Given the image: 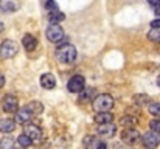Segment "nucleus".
I'll return each mask as SVG.
<instances>
[{"mask_svg": "<svg viewBox=\"0 0 160 149\" xmlns=\"http://www.w3.org/2000/svg\"><path fill=\"white\" fill-rule=\"evenodd\" d=\"M84 86H86V79H84V76H81V75L72 76V78L68 79V82H67V89H68V92H72V93H79V92L84 89Z\"/></svg>", "mask_w": 160, "mask_h": 149, "instance_id": "6", "label": "nucleus"}, {"mask_svg": "<svg viewBox=\"0 0 160 149\" xmlns=\"http://www.w3.org/2000/svg\"><path fill=\"white\" fill-rule=\"evenodd\" d=\"M17 50L19 45L16 41L12 39H5L2 44H0V59H11L17 54Z\"/></svg>", "mask_w": 160, "mask_h": 149, "instance_id": "3", "label": "nucleus"}, {"mask_svg": "<svg viewBox=\"0 0 160 149\" xmlns=\"http://www.w3.org/2000/svg\"><path fill=\"white\" fill-rule=\"evenodd\" d=\"M149 127H151L152 131H157V132H160V117H156V118L149 123Z\"/></svg>", "mask_w": 160, "mask_h": 149, "instance_id": "27", "label": "nucleus"}, {"mask_svg": "<svg viewBox=\"0 0 160 149\" xmlns=\"http://www.w3.org/2000/svg\"><path fill=\"white\" fill-rule=\"evenodd\" d=\"M148 3L152 6V8H156V6H160V0H148Z\"/></svg>", "mask_w": 160, "mask_h": 149, "instance_id": "30", "label": "nucleus"}, {"mask_svg": "<svg viewBox=\"0 0 160 149\" xmlns=\"http://www.w3.org/2000/svg\"><path fill=\"white\" fill-rule=\"evenodd\" d=\"M151 27H154V28H160V17L154 19V20L151 22Z\"/></svg>", "mask_w": 160, "mask_h": 149, "instance_id": "29", "label": "nucleus"}, {"mask_svg": "<svg viewBox=\"0 0 160 149\" xmlns=\"http://www.w3.org/2000/svg\"><path fill=\"white\" fill-rule=\"evenodd\" d=\"M154 12H156L157 17H160V6H156V8H154Z\"/></svg>", "mask_w": 160, "mask_h": 149, "instance_id": "32", "label": "nucleus"}, {"mask_svg": "<svg viewBox=\"0 0 160 149\" xmlns=\"http://www.w3.org/2000/svg\"><path fill=\"white\" fill-rule=\"evenodd\" d=\"M16 118H14V121H16V124H27L28 121H31V118H33V113L27 109V107H23V109H17L16 112Z\"/></svg>", "mask_w": 160, "mask_h": 149, "instance_id": "12", "label": "nucleus"}, {"mask_svg": "<svg viewBox=\"0 0 160 149\" xmlns=\"http://www.w3.org/2000/svg\"><path fill=\"white\" fill-rule=\"evenodd\" d=\"M64 19H65V16H64L62 11H59V8H58V9H52V11L48 12V22H50V23H59V22H62Z\"/></svg>", "mask_w": 160, "mask_h": 149, "instance_id": "19", "label": "nucleus"}, {"mask_svg": "<svg viewBox=\"0 0 160 149\" xmlns=\"http://www.w3.org/2000/svg\"><path fill=\"white\" fill-rule=\"evenodd\" d=\"M82 145L89 149H106L107 145L104 142H101L100 138L93 137V135H87L84 140H82Z\"/></svg>", "mask_w": 160, "mask_h": 149, "instance_id": "11", "label": "nucleus"}, {"mask_svg": "<svg viewBox=\"0 0 160 149\" xmlns=\"http://www.w3.org/2000/svg\"><path fill=\"white\" fill-rule=\"evenodd\" d=\"M79 93H81V95H79V101H81V102L92 101V99L98 95V93H97V89H93V87H87V86H84V89H82Z\"/></svg>", "mask_w": 160, "mask_h": 149, "instance_id": "13", "label": "nucleus"}, {"mask_svg": "<svg viewBox=\"0 0 160 149\" xmlns=\"http://www.w3.org/2000/svg\"><path fill=\"white\" fill-rule=\"evenodd\" d=\"M113 121V115L110 110H106V112H98L95 115V123L97 124H103V123H110Z\"/></svg>", "mask_w": 160, "mask_h": 149, "instance_id": "17", "label": "nucleus"}, {"mask_svg": "<svg viewBox=\"0 0 160 149\" xmlns=\"http://www.w3.org/2000/svg\"><path fill=\"white\" fill-rule=\"evenodd\" d=\"M120 124L126 129V127H135L137 126V118L132 115H124L120 118Z\"/></svg>", "mask_w": 160, "mask_h": 149, "instance_id": "21", "label": "nucleus"}, {"mask_svg": "<svg viewBox=\"0 0 160 149\" xmlns=\"http://www.w3.org/2000/svg\"><path fill=\"white\" fill-rule=\"evenodd\" d=\"M25 107H27L33 115H39V113L44 112V106H42V102H39V101H31V102H28Z\"/></svg>", "mask_w": 160, "mask_h": 149, "instance_id": "20", "label": "nucleus"}, {"mask_svg": "<svg viewBox=\"0 0 160 149\" xmlns=\"http://www.w3.org/2000/svg\"><path fill=\"white\" fill-rule=\"evenodd\" d=\"M0 9L3 12H14L17 9L16 0H0Z\"/></svg>", "mask_w": 160, "mask_h": 149, "instance_id": "18", "label": "nucleus"}, {"mask_svg": "<svg viewBox=\"0 0 160 149\" xmlns=\"http://www.w3.org/2000/svg\"><path fill=\"white\" fill-rule=\"evenodd\" d=\"M92 106L95 112H106V110H112L113 107V98L109 93H100L92 99Z\"/></svg>", "mask_w": 160, "mask_h": 149, "instance_id": "2", "label": "nucleus"}, {"mask_svg": "<svg viewBox=\"0 0 160 149\" xmlns=\"http://www.w3.org/2000/svg\"><path fill=\"white\" fill-rule=\"evenodd\" d=\"M2 109L6 113H14L19 109V99L16 98L14 95H9V93L5 95L3 99H2Z\"/></svg>", "mask_w": 160, "mask_h": 149, "instance_id": "8", "label": "nucleus"}, {"mask_svg": "<svg viewBox=\"0 0 160 149\" xmlns=\"http://www.w3.org/2000/svg\"><path fill=\"white\" fill-rule=\"evenodd\" d=\"M157 84H159V87H160V76L157 78Z\"/></svg>", "mask_w": 160, "mask_h": 149, "instance_id": "33", "label": "nucleus"}, {"mask_svg": "<svg viewBox=\"0 0 160 149\" xmlns=\"http://www.w3.org/2000/svg\"><path fill=\"white\" fill-rule=\"evenodd\" d=\"M149 113L152 117H160V101H156V102L149 104Z\"/></svg>", "mask_w": 160, "mask_h": 149, "instance_id": "26", "label": "nucleus"}, {"mask_svg": "<svg viewBox=\"0 0 160 149\" xmlns=\"http://www.w3.org/2000/svg\"><path fill=\"white\" fill-rule=\"evenodd\" d=\"M45 36L47 39L52 42V44H59L64 41L65 34H64V30L59 23H50V27L45 30Z\"/></svg>", "mask_w": 160, "mask_h": 149, "instance_id": "4", "label": "nucleus"}, {"mask_svg": "<svg viewBox=\"0 0 160 149\" xmlns=\"http://www.w3.org/2000/svg\"><path fill=\"white\" fill-rule=\"evenodd\" d=\"M140 140L143 142V145H145L146 148H157L160 145V132L151 129L149 132H146L145 135H142Z\"/></svg>", "mask_w": 160, "mask_h": 149, "instance_id": "7", "label": "nucleus"}, {"mask_svg": "<svg viewBox=\"0 0 160 149\" xmlns=\"http://www.w3.org/2000/svg\"><path fill=\"white\" fill-rule=\"evenodd\" d=\"M41 86L45 89V90H52L56 87V79L52 73H44L41 76Z\"/></svg>", "mask_w": 160, "mask_h": 149, "instance_id": "14", "label": "nucleus"}, {"mask_svg": "<svg viewBox=\"0 0 160 149\" xmlns=\"http://www.w3.org/2000/svg\"><path fill=\"white\" fill-rule=\"evenodd\" d=\"M134 102L137 104V106H140V107H145L146 104H149L151 101H149V97L146 95V93H137V95H134Z\"/></svg>", "mask_w": 160, "mask_h": 149, "instance_id": "22", "label": "nucleus"}, {"mask_svg": "<svg viewBox=\"0 0 160 149\" xmlns=\"http://www.w3.org/2000/svg\"><path fill=\"white\" fill-rule=\"evenodd\" d=\"M148 39H149L151 42L160 44V28H154V27H151V30L148 31Z\"/></svg>", "mask_w": 160, "mask_h": 149, "instance_id": "24", "label": "nucleus"}, {"mask_svg": "<svg viewBox=\"0 0 160 149\" xmlns=\"http://www.w3.org/2000/svg\"><path fill=\"white\" fill-rule=\"evenodd\" d=\"M3 86H5V76H3V75H0V89H2Z\"/></svg>", "mask_w": 160, "mask_h": 149, "instance_id": "31", "label": "nucleus"}, {"mask_svg": "<svg viewBox=\"0 0 160 149\" xmlns=\"http://www.w3.org/2000/svg\"><path fill=\"white\" fill-rule=\"evenodd\" d=\"M45 6H47V9H48V11H52V9H58V5H56V0H47V3H45Z\"/></svg>", "mask_w": 160, "mask_h": 149, "instance_id": "28", "label": "nucleus"}, {"mask_svg": "<svg viewBox=\"0 0 160 149\" xmlns=\"http://www.w3.org/2000/svg\"><path fill=\"white\" fill-rule=\"evenodd\" d=\"M14 146V140L11 137H3L0 140V148L2 149H11Z\"/></svg>", "mask_w": 160, "mask_h": 149, "instance_id": "25", "label": "nucleus"}, {"mask_svg": "<svg viewBox=\"0 0 160 149\" xmlns=\"http://www.w3.org/2000/svg\"><path fill=\"white\" fill-rule=\"evenodd\" d=\"M140 138H142V135H140V132H138L135 127H126V129L121 132V142L126 143V145H131V146H132V145L138 143Z\"/></svg>", "mask_w": 160, "mask_h": 149, "instance_id": "5", "label": "nucleus"}, {"mask_svg": "<svg viewBox=\"0 0 160 149\" xmlns=\"http://www.w3.org/2000/svg\"><path fill=\"white\" fill-rule=\"evenodd\" d=\"M14 129H16V121L12 118H3V120H0V132L11 134Z\"/></svg>", "mask_w": 160, "mask_h": 149, "instance_id": "16", "label": "nucleus"}, {"mask_svg": "<svg viewBox=\"0 0 160 149\" xmlns=\"http://www.w3.org/2000/svg\"><path fill=\"white\" fill-rule=\"evenodd\" d=\"M97 132H98V135H101L104 138H110L117 134V126L112 124V121L110 123H103V124H98Z\"/></svg>", "mask_w": 160, "mask_h": 149, "instance_id": "10", "label": "nucleus"}, {"mask_svg": "<svg viewBox=\"0 0 160 149\" xmlns=\"http://www.w3.org/2000/svg\"><path fill=\"white\" fill-rule=\"evenodd\" d=\"M17 145L22 146V148H30V146L33 145V140H31L27 134H20V135L17 137Z\"/></svg>", "mask_w": 160, "mask_h": 149, "instance_id": "23", "label": "nucleus"}, {"mask_svg": "<svg viewBox=\"0 0 160 149\" xmlns=\"http://www.w3.org/2000/svg\"><path fill=\"white\" fill-rule=\"evenodd\" d=\"M25 134L33 140V143H38V142H41L42 140V129L38 126V124H33V123H27L25 124Z\"/></svg>", "mask_w": 160, "mask_h": 149, "instance_id": "9", "label": "nucleus"}, {"mask_svg": "<svg viewBox=\"0 0 160 149\" xmlns=\"http://www.w3.org/2000/svg\"><path fill=\"white\" fill-rule=\"evenodd\" d=\"M78 56V51L76 48L72 45V44H64V45H59L56 50V57L62 62V64H72L75 62Z\"/></svg>", "mask_w": 160, "mask_h": 149, "instance_id": "1", "label": "nucleus"}, {"mask_svg": "<svg viewBox=\"0 0 160 149\" xmlns=\"http://www.w3.org/2000/svg\"><path fill=\"white\" fill-rule=\"evenodd\" d=\"M22 45H23V48L27 50V51H33V50H36V47H38V39L33 34H25L22 37Z\"/></svg>", "mask_w": 160, "mask_h": 149, "instance_id": "15", "label": "nucleus"}]
</instances>
